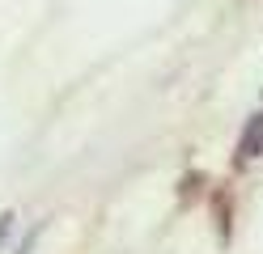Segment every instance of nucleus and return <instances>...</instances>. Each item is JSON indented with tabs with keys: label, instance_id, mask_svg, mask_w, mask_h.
<instances>
[{
	"label": "nucleus",
	"instance_id": "nucleus-2",
	"mask_svg": "<svg viewBox=\"0 0 263 254\" xmlns=\"http://www.w3.org/2000/svg\"><path fill=\"white\" fill-rule=\"evenodd\" d=\"M34 242H39V229H30V237L22 242V250H17V254H30V250H34Z\"/></svg>",
	"mask_w": 263,
	"mask_h": 254
},
{
	"label": "nucleus",
	"instance_id": "nucleus-3",
	"mask_svg": "<svg viewBox=\"0 0 263 254\" xmlns=\"http://www.w3.org/2000/svg\"><path fill=\"white\" fill-rule=\"evenodd\" d=\"M9 225H13V212H5V216H0V242H5V233H9Z\"/></svg>",
	"mask_w": 263,
	"mask_h": 254
},
{
	"label": "nucleus",
	"instance_id": "nucleus-1",
	"mask_svg": "<svg viewBox=\"0 0 263 254\" xmlns=\"http://www.w3.org/2000/svg\"><path fill=\"white\" fill-rule=\"evenodd\" d=\"M255 157H263V110L246 119V127L238 135V152H234V169H246Z\"/></svg>",
	"mask_w": 263,
	"mask_h": 254
}]
</instances>
